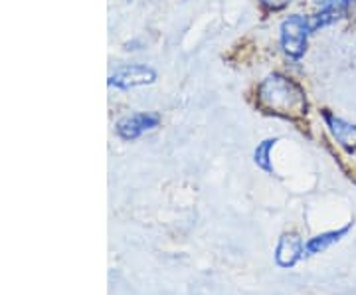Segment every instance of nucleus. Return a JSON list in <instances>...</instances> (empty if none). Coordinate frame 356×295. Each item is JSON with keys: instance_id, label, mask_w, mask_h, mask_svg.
<instances>
[{"instance_id": "nucleus-6", "label": "nucleus", "mask_w": 356, "mask_h": 295, "mask_svg": "<svg viewBox=\"0 0 356 295\" xmlns=\"http://www.w3.org/2000/svg\"><path fill=\"white\" fill-rule=\"evenodd\" d=\"M323 119L331 131V135L334 137V141L339 143L343 149H346L348 153H356V125L346 123L344 119L334 117L329 111H323Z\"/></svg>"}, {"instance_id": "nucleus-3", "label": "nucleus", "mask_w": 356, "mask_h": 295, "mask_svg": "<svg viewBox=\"0 0 356 295\" xmlns=\"http://www.w3.org/2000/svg\"><path fill=\"white\" fill-rule=\"evenodd\" d=\"M156 79V72L149 65L129 64L117 67L113 74L109 76V86L119 88V90H133L139 86H149Z\"/></svg>"}, {"instance_id": "nucleus-4", "label": "nucleus", "mask_w": 356, "mask_h": 295, "mask_svg": "<svg viewBox=\"0 0 356 295\" xmlns=\"http://www.w3.org/2000/svg\"><path fill=\"white\" fill-rule=\"evenodd\" d=\"M305 256V244L303 238L295 232H285L275 248V262L280 268L289 270L301 257Z\"/></svg>"}, {"instance_id": "nucleus-5", "label": "nucleus", "mask_w": 356, "mask_h": 295, "mask_svg": "<svg viewBox=\"0 0 356 295\" xmlns=\"http://www.w3.org/2000/svg\"><path fill=\"white\" fill-rule=\"evenodd\" d=\"M159 127V115L153 113H133V115L123 117L117 123V133L121 139L125 141H133L139 139L143 133L151 131V129Z\"/></svg>"}, {"instance_id": "nucleus-9", "label": "nucleus", "mask_w": 356, "mask_h": 295, "mask_svg": "<svg viewBox=\"0 0 356 295\" xmlns=\"http://www.w3.org/2000/svg\"><path fill=\"white\" fill-rule=\"evenodd\" d=\"M323 10H334V13H344L355 0H315Z\"/></svg>"}, {"instance_id": "nucleus-7", "label": "nucleus", "mask_w": 356, "mask_h": 295, "mask_svg": "<svg viewBox=\"0 0 356 295\" xmlns=\"http://www.w3.org/2000/svg\"><path fill=\"white\" fill-rule=\"evenodd\" d=\"M350 228H353V222H348L346 226L339 228V230H331V232H323V234H317L315 238H311V240H309V242L305 244V252L309 254V256H313V254H321V252L329 250L331 246L339 244L344 236L350 232Z\"/></svg>"}, {"instance_id": "nucleus-10", "label": "nucleus", "mask_w": 356, "mask_h": 295, "mask_svg": "<svg viewBox=\"0 0 356 295\" xmlns=\"http://www.w3.org/2000/svg\"><path fill=\"white\" fill-rule=\"evenodd\" d=\"M261 4L269 8V10H281L287 4H291V0H261Z\"/></svg>"}, {"instance_id": "nucleus-1", "label": "nucleus", "mask_w": 356, "mask_h": 295, "mask_svg": "<svg viewBox=\"0 0 356 295\" xmlns=\"http://www.w3.org/2000/svg\"><path fill=\"white\" fill-rule=\"evenodd\" d=\"M257 103L269 113L289 119L307 115L309 109L305 90L297 81H293L291 77L281 74H271L261 81L257 91Z\"/></svg>"}, {"instance_id": "nucleus-2", "label": "nucleus", "mask_w": 356, "mask_h": 295, "mask_svg": "<svg viewBox=\"0 0 356 295\" xmlns=\"http://www.w3.org/2000/svg\"><path fill=\"white\" fill-rule=\"evenodd\" d=\"M311 32H313L311 18H305L301 14H293L287 20H283V24H281L283 51L293 60H299L305 54L307 40H309Z\"/></svg>"}, {"instance_id": "nucleus-8", "label": "nucleus", "mask_w": 356, "mask_h": 295, "mask_svg": "<svg viewBox=\"0 0 356 295\" xmlns=\"http://www.w3.org/2000/svg\"><path fill=\"white\" fill-rule=\"evenodd\" d=\"M275 143H277V139H266V141H261L259 145H257V149H255V153H254L255 165H257L259 168H264L266 173H273L269 153H271V149L275 147Z\"/></svg>"}]
</instances>
